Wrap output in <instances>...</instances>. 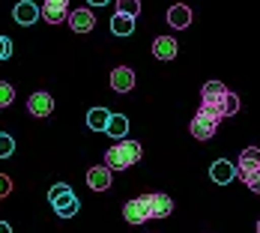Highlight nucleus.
<instances>
[{
	"label": "nucleus",
	"instance_id": "nucleus-1",
	"mask_svg": "<svg viewBox=\"0 0 260 233\" xmlns=\"http://www.w3.org/2000/svg\"><path fill=\"white\" fill-rule=\"evenodd\" d=\"M201 111L212 114L215 120L234 117V114H239V96L231 93L221 81H207L201 90Z\"/></svg>",
	"mask_w": 260,
	"mask_h": 233
},
{
	"label": "nucleus",
	"instance_id": "nucleus-2",
	"mask_svg": "<svg viewBox=\"0 0 260 233\" xmlns=\"http://www.w3.org/2000/svg\"><path fill=\"white\" fill-rule=\"evenodd\" d=\"M141 144L138 141H120V144H114L108 153H105V168L108 171H126V168H132L138 158H141Z\"/></svg>",
	"mask_w": 260,
	"mask_h": 233
},
{
	"label": "nucleus",
	"instance_id": "nucleus-3",
	"mask_svg": "<svg viewBox=\"0 0 260 233\" xmlns=\"http://www.w3.org/2000/svg\"><path fill=\"white\" fill-rule=\"evenodd\" d=\"M48 201H51L54 212L60 215V218H72L75 212H78V197H75V191L66 185V182H57L51 185V191H48Z\"/></svg>",
	"mask_w": 260,
	"mask_h": 233
},
{
	"label": "nucleus",
	"instance_id": "nucleus-4",
	"mask_svg": "<svg viewBox=\"0 0 260 233\" xmlns=\"http://www.w3.org/2000/svg\"><path fill=\"white\" fill-rule=\"evenodd\" d=\"M141 201L147 204V212H150V218H168V215L174 212V201H171V194L153 191V194H144Z\"/></svg>",
	"mask_w": 260,
	"mask_h": 233
},
{
	"label": "nucleus",
	"instance_id": "nucleus-5",
	"mask_svg": "<svg viewBox=\"0 0 260 233\" xmlns=\"http://www.w3.org/2000/svg\"><path fill=\"white\" fill-rule=\"evenodd\" d=\"M218 123H221V120H215L212 114H204V111H198L188 129H191V135H194L198 141H209V138L218 131Z\"/></svg>",
	"mask_w": 260,
	"mask_h": 233
},
{
	"label": "nucleus",
	"instance_id": "nucleus-6",
	"mask_svg": "<svg viewBox=\"0 0 260 233\" xmlns=\"http://www.w3.org/2000/svg\"><path fill=\"white\" fill-rule=\"evenodd\" d=\"M48 24H60V21H66L69 18V0H45V6H42V12H39Z\"/></svg>",
	"mask_w": 260,
	"mask_h": 233
},
{
	"label": "nucleus",
	"instance_id": "nucleus-7",
	"mask_svg": "<svg viewBox=\"0 0 260 233\" xmlns=\"http://www.w3.org/2000/svg\"><path fill=\"white\" fill-rule=\"evenodd\" d=\"M254 171H260V150L257 147H248L245 153L239 155V164H236V174L242 177V180H248Z\"/></svg>",
	"mask_w": 260,
	"mask_h": 233
},
{
	"label": "nucleus",
	"instance_id": "nucleus-8",
	"mask_svg": "<svg viewBox=\"0 0 260 233\" xmlns=\"http://www.w3.org/2000/svg\"><path fill=\"white\" fill-rule=\"evenodd\" d=\"M27 111L33 114V117H48L54 111V99H51V93H33L30 99H27Z\"/></svg>",
	"mask_w": 260,
	"mask_h": 233
},
{
	"label": "nucleus",
	"instance_id": "nucleus-9",
	"mask_svg": "<svg viewBox=\"0 0 260 233\" xmlns=\"http://www.w3.org/2000/svg\"><path fill=\"white\" fill-rule=\"evenodd\" d=\"M123 218H126L129 224H147V221H150V212H147V204H144L141 197H135V201H129V204L123 207Z\"/></svg>",
	"mask_w": 260,
	"mask_h": 233
},
{
	"label": "nucleus",
	"instance_id": "nucleus-10",
	"mask_svg": "<svg viewBox=\"0 0 260 233\" xmlns=\"http://www.w3.org/2000/svg\"><path fill=\"white\" fill-rule=\"evenodd\" d=\"M69 27L75 30V33H90L93 27H96V18L90 15V9H75V12H69Z\"/></svg>",
	"mask_w": 260,
	"mask_h": 233
},
{
	"label": "nucleus",
	"instance_id": "nucleus-11",
	"mask_svg": "<svg viewBox=\"0 0 260 233\" xmlns=\"http://www.w3.org/2000/svg\"><path fill=\"white\" fill-rule=\"evenodd\" d=\"M87 185L93 188V191H108L111 188V171L99 164V168H90L87 171Z\"/></svg>",
	"mask_w": 260,
	"mask_h": 233
},
{
	"label": "nucleus",
	"instance_id": "nucleus-12",
	"mask_svg": "<svg viewBox=\"0 0 260 233\" xmlns=\"http://www.w3.org/2000/svg\"><path fill=\"white\" fill-rule=\"evenodd\" d=\"M153 57L156 60H174L177 57V39H171V36H158L153 39Z\"/></svg>",
	"mask_w": 260,
	"mask_h": 233
},
{
	"label": "nucleus",
	"instance_id": "nucleus-13",
	"mask_svg": "<svg viewBox=\"0 0 260 233\" xmlns=\"http://www.w3.org/2000/svg\"><path fill=\"white\" fill-rule=\"evenodd\" d=\"M111 87H114L117 93H129L132 87H135V72L126 69V66H117V69L111 72Z\"/></svg>",
	"mask_w": 260,
	"mask_h": 233
},
{
	"label": "nucleus",
	"instance_id": "nucleus-14",
	"mask_svg": "<svg viewBox=\"0 0 260 233\" xmlns=\"http://www.w3.org/2000/svg\"><path fill=\"white\" fill-rule=\"evenodd\" d=\"M209 177H212V182H218V185H228V182L236 177V164L224 161V158H218V161L209 168Z\"/></svg>",
	"mask_w": 260,
	"mask_h": 233
},
{
	"label": "nucleus",
	"instance_id": "nucleus-15",
	"mask_svg": "<svg viewBox=\"0 0 260 233\" xmlns=\"http://www.w3.org/2000/svg\"><path fill=\"white\" fill-rule=\"evenodd\" d=\"M12 15H15V21H18V24H33V21L39 18V6H36V3H30V0H21V3H15Z\"/></svg>",
	"mask_w": 260,
	"mask_h": 233
},
{
	"label": "nucleus",
	"instance_id": "nucleus-16",
	"mask_svg": "<svg viewBox=\"0 0 260 233\" xmlns=\"http://www.w3.org/2000/svg\"><path fill=\"white\" fill-rule=\"evenodd\" d=\"M168 21H171V27H177V30H185V27L191 24V9H188L185 3L171 6V9H168Z\"/></svg>",
	"mask_w": 260,
	"mask_h": 233
},
{
	"label": "nucleus",
	"instance_id": "nucleus-17",
	"mask_svg": "<svg viewBox=\"0 0 260 233\" xmlns=\"http://www.w3.org/2000/svg\"><path fill=\"white\" fill-rule=\"evenodd\" d=\"M129 131V120L123 117V114H114L111 111V117H108V126H105V135H111V138H117V141H123V135Z\"/></svg>",
	"mask_w": 260,
	"mask_h": 233
},
{
	"label": "nucleus",
	"instance_id": "nucleus-18",
	"mask_svg": "<svg viewBox=\"0 0 260 233\" xmlns=\"http://www.w3.org/2000/svg\"><path fill=\"white\" fill-rule=\"evenodd\" d=\"M108 117H111V111H108V108H90V111H87V126H90L93 131H105Z\"/></svg>",
	"mask_w": 260,
	"mask_h": 233
},
{
	"label": "nucleus",
	"instance_id": "nucleus-19",
	"mask_svg": "<svg viewBox=\"0 0 260 233\" xmlns=\"http://www.w3.org/2000/svg\"><path fill=\"white\" fill-rule=\"evenodd\" d=\"M135 30V18H126V15H114L111 18V33L114 36H129Z\"/></svg>",
	"mask_w": 260,
	"mask_h": 233
},
{
	"label": "nucleus",
	"instance_id": "nucleus-20",
	"mask_svg": "<svg viewBox=\"0 0 260 233\" xmlns=\"http://www.w3.org/2000/svg\"><path fill=\"white\" fill-rule=\"evenodd\" d=\"M138 12H141V0H117V15L135 18Z\"/></svg>",
	"mask_w": 260,
	"mask_h": 233
},
{
	"label": "nucleus",
	"instance_id": "nucleus-21",
	"mask_svg": "<svg viewBox=\"0 0 260 233\" xmlns=\"http://www.w3.org/2000/svg\"><path fill=\"white\" fill-rule=\"evenodd\" d=\"M12 153H15V141H12V135H3V131H0V158H9Z\"/></svg>",
	"mask_w": 260,
	"mask_h": 233
},
{
	"label": "nucleus",
	"instance_id": "nucleus-22",
	"mask_svg": "<svg viewBox=\"0 0 260 233\" xmlns=\"http://www.w3.org/2000/svg\"><path fill=\"white\" fill-rule=\"evenodd\" d=\"M12 102H15V90L6 81H0V108H9Z\"/></svg>",
	"mask_w": 260,
	"mask_h": 233
},
{
	"label": "nucleus",
	"instance_id": "nucleus-23",
	"mask_svg": "<svg viewBox=\"0 0 260 233\" xmlns=\"http://www.w3.org/2000/svg\"><path fill=\"white\" fill-rule=\"evenodd\" d=\"M9 54H12V42H9L6 36H0V60H6Z\"/></svg>",
	"mask_w": 260,
	"mask_h": 233
},
{
	"label": "nucleus",
	"instance_id": "nucleus-24",
	"mask_svg": "<svg viewBox=\"0 0 260 233\" xmlns=\"http://www.w3.org/2000/svg\"><path fill=\"white\" fill-rule=\"evenodd\" d=\"M245 182H248V188H251V191H257V194H260V171H254Z\"/></svg>",
	"mask_w": 260,
	"mask_h": 233
},
{
	"label": "nucleus",
	"instance_id": "nucleus-25",
	"mask_svg": "<svg viewBox=\"0 0 260 233\" xmlns=\"http://www.w3.org/2000/svg\"><path fill=\"white\" fill-rule=\"evenodd\" d=\"M9 191H12V182H9V177H3V174H0V197H6Z\"/></svg>",
	"mask_w": 260,
	"mask_h": 233
},
{
	"label": "nucleus",
	"instance_id": "nucleus-26",
	"mask_svg": "<svg viewBox=\"0 0 260 233\" xmlns=\"http://www.w3.org/2000/svg\"><path fill=\"white\" fill-rule=\"evenodd\" d=\"M0 233H12V227H9L6 221H0Z\"/></svg>",
	"mask_w": 260,
	"mask_h": 233
},
{
	"label": "nucleus",
	"instance_id": "nucleus-27",
	"mask_svg": "<svg viewBox=\"0 0 260 233\" xmlns=\"http://www.w3.org/2000/svg\"><path fill=\"white\" fill-rule=\"evenodd\" d=\"M87 3H93V6H105V3H111V0H87Z\"/></svg>",
	"mask_w": 260,
	"mask_h": 233
},
{
	"label": "nucleus",
	"instance_id": "nucleus-28",
	"mask_svg": "<svg viewBox=\"0 0 260 233\" xmlns=\"http://www.w3.org/2000/svg\"><path fill=\"white\" fill-rule=\"evenodd\" d=\"M257 233H260V221H257Z\"/></svg>",
	"mask_w": 260,
	"mask_h": 233
}]
</instances>
